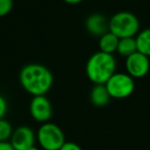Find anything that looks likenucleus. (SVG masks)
Masks as SVG:
<instances>
[{"mask_svg":"<svg viewBox=\"0 0 150 150\" xmlns=\"http://www.w3.org/2000/svg\"><path fill=\"white\" fill-rule=\"evenodd\" d=\"M19 80L22 88L31 96H45L54 83V76L44 65L27 64L21 69Z\"/></svg>","mask_w":150,"mask_h":150,"instance_id":"obj_1","label":"nucleus"},{"mask_svg":"<svg viewBox=\"0 0 150 150\" xmlns=\"http://www.w3.org/2000/svg\"><path fill=\"white\" fill-rule=\"evenodd\" d=\"M86 73L94 84H106L111 76L116 73V59L113 54L99 50L88 60Z\"/></svg>","mask_w":150,"mask_h":150,"instance_id":"obj_2","label":"nucleus"},{"mask_svg":"<svg viewBox=\"0 0 150 150\" xmlns=\"http://www.w3.org/2000/svg\"><path fill=\"white\" fill-rule=\"evenodd\" d=\"M140 30L138 18L129 11H119L109 20V31L121 38L135 37Z\"/></svg>","mask_w":150,"mask_h":150,"instance_id":"obj_3","label":"nucleus"},{"mask_svg":"<svg viewBox=\"0 0 150 150\" xmlns=\"http://www.w3.org/2000/svg\"><path fill=\"white\" fill-rule=\"evenodd\" d=\"M36 138L39 146L43 150H60L66 142L62 129L56 123H42L36 133Z\"/></svg>","mask_w":150,"mask_h":150,"instance_id":"obj_4","label":"nucleus"},{"mask_svg":"<svg viewBox=\"0 0 150 150\" xmlns=\"http://www.w3.org/2000/svg\"><path fill=\"white\" fill-rule=\"evenodd\" d=\"M106 88L113 99H125L135 91L134 78L127 73L116 72L106 82Z\"/></svg>","mask_w":150,"mask_h":150,"instance_id":"obj_5","label":"nucleus"},{"mask_svg":"<svg viewBox=\"0 0 150 150\" xmlns=\"http://www.w3.org/2000/svg\"><path fill=\"white\" fill-rule=\"evenodd\" d=\"M125 69L133 78H142L147 75L150 70V60L147 56L136 52L125 58Z\"/></svg>","mask_w":150,"mask_h":150,"instance_id":"obj_6","label":"nucleus"},{"mask_svg":"<svg viewBox=\"0 0 150 150\" xmlns=\"http://www.w3.org/2000/svg\"><path fill=\"white\" fill-rule=\"evenodd\" d=\"M30 114L38 122H48L52 116V107L50 101L45 96L33 97L29 106Z\"/></svg>","mask_w":150,"mask_h":150,"instance_id":"obj_7","label":"nucleus"},{"mask_svg":"<svg viewBox=\"0 0 150 150\" xmlns=\"http://www.w3.org/2000/svg\"><path fill=\"white\" fill-rule=\"evenodd\" d=\"M36 141L37 138L35 132L28 125H21L13 129L9 143L15 150H28L35 145Z\"/></svg>","mask_w":150,"mask_h":150,"instance_id":"obj_8","label":"nucleus"},{"mask_svg":"<svg viewBox=\"0 0 150 150\" xmlns=\"http://www.w3.org/2000/svg\"><path fill=\"white\" fill-rule=\"evenodd\" d=\"M86 29L93 36L101 37L109 31V21L102 13H92L86 20Z\"/></svg>","mask_w":150,"mask_h":150,"instance_id":"obj_9","label":"nucleus"},{"mask_svg":"<svg viewBox=\"0 0 150 150\" xmlns=\"http://www.w3.org/2000/svg\"><path fill=\"white\" fill-rule=\"evenodd\" d=\"M91 102L96 107H104L110 101L111 97L105 84H95L90 94Z\"/></svg>","mask_w":150,"mask_h":150,"instance_id":"obj_10","label":"nucleus"},{"mask_svg":"<svg viewBox=\"0 0 150 150\" xmlns=\"http://www.w3.org/2000/svg\"><path fill=\"white\" fill-rule=\"evenodd\" d=\"M119 38L115 36L113 33L108 31L102 35L99 39V48L100 52H106V54H113L117 50V46H118Z\"/></svg>","mask_w":150,"mask_h":150,"instance_id":"obj_11","label":"nucleus"},{"mask_svg":"<svg viewBox=\"0 0 150 150\" xmlns=\"http://www.w3.org/2000/svg\"><path fill=\"white\" fill-rule=\"evenodd\" d=\"M117 52L120 56L127 58L131 54H135L137 50V42H136L135 37H127L119 39L118 46H117Z\"/></svg>","mask_w":150,"mask_h":150,"instance_id":"obj_12","label":"nucleus"},{"mask_svg":"<svg viewBox=\"0 0 150 150\" xmlns=\"http://www.w3.org/2000/svg\"><path fill=\"white\" fill-rule=\"evenodd\" d=\"M137 50L150 58V28L139 32L136 37Z\"/></svg>","mask_w":150,"mask_h":150,"instance_id":"obj_13","label":"nucleus"},{"mask_svg":"<svg viewBox=\"0 0 150 150\" xmlns=\"http://www.w3.org/2000/svg\"><path fill=\"white\" fill-rule=\"evenodd\" d=\"M13 133V125L6 119H0V142H7L11 140Z\"/></svg>","mask_w":150,"mask_h":150,"instance_id":"obj_14","label":"nucleus"},{"mask_svg":"<svg viewBox=\"0 0 150 150\" xmlns=\"http://www.w3.org/2000/svg\"><path fill=\"white\" fill-rule=\"evenodd\" d=\"M13 6V0H0V18L7 16Z\"/></svg>","mask_w":150,"mask_h":150,"instance_id":"obj_15","label":"nucleus"},{"mask_svg":"<svg viewBox=\"0 0 150 150\" xmlns=\"http://www.w3.org/2000/svg\"><path fill=\"white\" fill-rule=\"evenodd\" d=\"M7 111H8V104L6 99L2 95H0V119L4 118Z\"/></svg>","mask_w":150,"mask_h":150,"instance_id":"obj_16","label":"nucleus"},{"mask_svg":"<svg viewBox=\"0 0 150 150\" xmlns=\"http://www.w3.org/2000/svg\"><path fill=\"white\" fill-rule=\"evenodd\" d=\"M60 150H82V148L74 142H65Z\"/></svg>","mask_w":150,"mask_h":150,"instance_id":"obj_17","label":"nucleus"},{"mask_svg":"<svg viewBox=\"0 0 150 150\" xmlns=\"http://www.w3.org/2000/svg\"><path fill=\"white\" fill-rule=\"evenodd\" d=\"M0 150H15L11 144L7 142H0Z\"/></svg>","mask_w":150,"mask_h":150,"instance_id":"obj_18","label":"nucleus"},{"mask_svg":"<svg viewBox=\"0 0 150 150\" xmlns=\"http://www.w3.org/2000/svg\"><path fill=\"white\" fill-rule=\"evenodd\" d=\"M63 1L68 3V4H78V3L82 2L83 0H63Z\"/></svg>","mask_w":150,"mask_h":150,"instance_id":"obj_19","label":"nucleus"},{"mask_svg":"<svg viewBox=\"0 0 150 150\" xmlns=\"http://www.w3.org/2000/svg\"><path fill=\"white\" fill-rule=\"evenodd\" d=\"M28 150H40V149L37 147V146H35V145H34V146H32L31 148H29V149H28Z\"/></svg>","mask_w":150,"mask_h":150,"instance_id":"obj_20","label":"nucleus"}]
</instances>
